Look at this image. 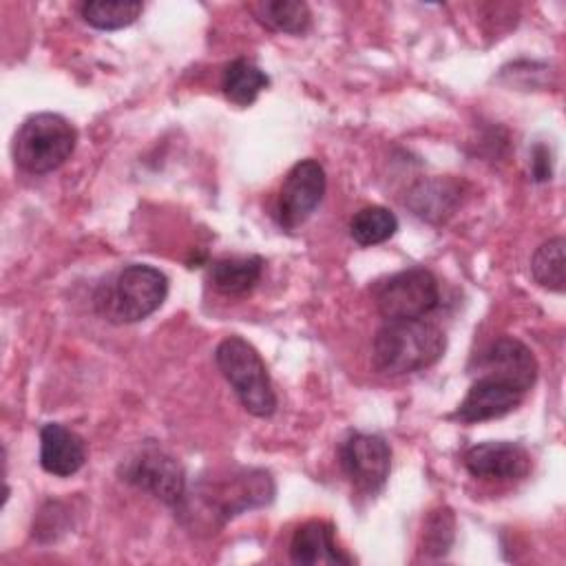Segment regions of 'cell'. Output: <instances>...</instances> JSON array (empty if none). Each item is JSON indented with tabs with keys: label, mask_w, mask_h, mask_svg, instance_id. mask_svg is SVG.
Segmentation results:
<instances>
[{
	"label": "cell",
	"mask_w": 566,
	"mask_h": 566,
	"mask_svg": "<svg viewBox=\"0 0 566 566\" xmlns=\"http://www.w3.org/2000/svg\"><path fill=\"white\" fill-rule=\"evenodd\" d=\"M268 84L265 71L245 57L232 60L221 75V91L237 106H250Z\"/></svg>",
	"instance_id": "cell-17"
},
{
	"label": "cell",
	"mask_w": 566,
	"mask_h": 566,
	"mask_svg": "<svg viewBox=\"0 0 566 566\" xmlns=\"http://www.w3.org/2000/svg\"><path fill=\"white\" fill-rule=\"evenodd\" d=\"M524 394L513 389L511 385L493 378V376H478L462 402L458 405L453 418L467 424L473 422H484V420H495L506 413H511L520 402Z\"/></svg>",
	"instance_id": "cell-12"
},
{
	"label": "cell",
	"mask_w": 566,
	"mask_h": 566,
	"mask_svg": "<svg viewBox=\"0 0 566 566\" xmlns=\"http://www.w3.org/2000/svg\"><path fill=\"white\" fill-rule=\"evenodd\" d=\"M460 195L462 188L458 181L449 179V177H433V179H422L418 181L409 195H407V206L409 210L429 221V223H440L447 217L453 214V210L460 203Z\"/></svg>",
	"instance_id": "cell-15"
},
{
	"label": "cell",
	"mask_w": 566,
	"mask_h": 566,
	"mask_svg": "<svg viewBox=\"0 0 566 566\" xmlns=\"http://www.w3.org/2000/svg\"><path fill=\"white\" fill-rule=\"evenodd\" d=\"M214 363L248 413L270 418L276 411V394L268 367L245 338H223L214 349Z\"/></svg>",
	"instance_id": "cell-3"
},
{
	"label": "cell",
	"mask_w": 566,
	"mask_h": 566,
	"mask_svg": "<svg viewBox=\"0 0 566 566\" xmlns=\"http://www.w3.org/2000/svg\"><path fill=\"white\" fill-rule=\"evenodd\" d=\"M396 230H398V217L385 206L360 208L349 221V234L363 248L391 239Z\"/></svg>",
	"instance_id": "cell-20"
},
{
	"label": "cell",
	"mask_w": 566,
	"mask_h": 566,
	"mask_svg": "<svg viewBox=\"0 0 566 566\" xmlns=\"http://www.w3.org/2000/svg\"><path fill=\"white\" fill-rule=\"evenodd\" d=\"M144 11L142 2L124 0H91L80 7V13L86 24L99 31H117L133 24Z\"/></svg>",
	"instance_id": "cell-21"
},
{
	"label": "cell",
	"mask_w": 566,
	"mask_h": 566,
	"mask_svg": "<svg viewBox=\"0 0 566 566\" xmlns=\"http://www.w3.org/2000/svg\"><path fill=\"white\" fill-rule=\"evenodd\" d=\"M531 166H533V179H535V181H546V179H551L553 170H551V155H548V148H546V146H542V144L535 146Z\"/></svg>",
	"instance_id": "cell-23"
},
{
	"label": "cell",
	"mask_w": 566,
	"mask_h": 566,
	"mask_svg": "<svg viewBox=\"0 0 566 566\" xmlns=\"http://www.w3.org/2000/svg\"><path fill=\"white\" fill-rule=\"evenodd\" d=\"M447 349L444 332L424 318L387 321L374 336L371 363L385 376H405L431 367Z\"/></svg>",
	"instance_id": "cell-1"
},
{
	"label": "cell",
	"mask_w": 566,
	"mask_h": 566,
	"mask_svg": "<svg viewBox=\"0 0 566 566\" xmlns=\"http://www.w3.org/2000/svg\"><path fill=\"white\" fill-rule=\"evenodd\" d=\"M77 130L60 113L29 115L13 137V159L31 175H46L60 168L75 150Z\"/></svg>",
	"instance_id": "cell-4"
},
{
	"label": "cell",
	"mask_w": 566,
	"mask_h": 566,
	"mask_svg": "<svg viewBox=\"0 0 566 566\" xmlns=\"http://www.w3.org/2000/svg\"><path fill=\"white\" fill-rule=\"evenodd\" d=\"M119 473L122 480L172 509H179L186 497V473L181 464L157 444H144L119 467Z\"/></svg>",
	"instance_id": "cell-7"
},
{
	"label": "cell",
	"mask_w": 566,
	"mask_h": 566,
	"mask_svg": "<svg viewBox=\"0 0 566 566\" xmlns=\"http://www.w3.org/2000/svg\"><path fill=\"white\" fill-rule=\"evenodd\" d=\"M464 469L478 480L513 482L522 480L531 471V455L517 442H482L473 444L464 453Z\"/></svg>",
	"instance_id": "cell-11"
},
{
	"label": "cell",
	"mask_w": 566,
	"mask_h": 566,
	"mask_svg": "<svg viewBox=\"0 0 566 566\" xmlns=\"http://www.w3.org/2000/svg\"><path fill=\"white\" fill-rule=\"evenodd\" d=\"M338 462L356 489L376 493L389 478L391 449L382 436L352 431L338 447Z\"/></svg>",
	"instance_id": "cell-9"
},
{
	"label": "cell",
	"mask_w": 566,
	"mask_h": 566,
	"mask_svg": "<svg viewBox=\"0 0 566 566\" xmlns=\"http://www.w3.org/2000/svg\"><path fill=\"white\" fill-rule=\"evenodd\" d=\"M263 274L261 256H230L219 259L210 265V283L223 294H245L250 292Z\"/></svg>",
	"instance_id": "cell-16"
},
{
	"label": "cell",
	"mask_w": 566,
	"mask_h": 566,
	"mask_svg": "<svg viewBox=\"0 0 566 566\" xmlns=\"http://www.w3.org/2000/svg\"><path fill=\"white\" fill-rule=\"evenodd\" d=\"M195 495L208 511H212L210 517L221 526L243 511L270 504L274 497V482L263 469H239L230 478L203 482Z\"/></svg>",
	"instance_id": "cell-5"
},
{
	"label": "cell",
	"mask_w": 566,
	"mask_h": 566,
	"mask_svg": "<svg viewBox=\"0 0 566 566\" xmlns=\"http://www.w3.org/2000/svg\"><path fill=\"white\" fill-rule=\"evenodd\" d=\"M566 241L564 237H553L544 241L531 259V274L535 283L551 292H564L566 285Z\"/></svg>",
	"instance_id": "cell-19"
},
{
	"label": "cell",
	"mask_w": 566,
	"mask_h": 566,
	"mask_svg": "<svg viewBox=\"0 0 566 566\" xmlns=\"http://www.w3.org/2000/svg\"><path fill=\"white\" fill-rule=\"evenodd\" d=\"M290 559L301 566L352 564V557L336 546L334 526L325 520L301 524L290 539Z\"/></svg>",
	"instance_id": "cell-14"
},
{
	"label": "cell",
	"mask_w": 566,
	"mask_h": 566,
	"mask_svg": "<svg viewBox=\"0 0 566 566\" xmlns=\"http://www.w3.org/2000/svg\"><path fill=\"white\" fill-rule=\"evenodd\" d=\"M327 188L325 170L316 159L296 161L279 190L274 217L276 223L285 230H294L310 219V214L321 203Z\"/></svg>",
	"instance_id": "cell-8"
},
{
	"label": "cell",
	"mask_w": 566,
	"mask_h": 566,
	"mask_svg": "<svg viewBox=\"0 0 566 566\" xmlns=\"http://www.w3.org/2000/svg\"><path fill=\"white\" fill-rule=\"evenodd\" d=\"M252 11L272 31L301 35L312 27V11L301 0H265L254 4Z\"/></svg>",
	"instance_id": "cell-18"
},
{
	"label": "cell",
	"mask_w": 566,
	"mask_h": 566,
	"mask_svg": "<svg viewBox=\"0 0 566 566\" xmlns=\"http://www.w3.org/2000/svg\"><path fill=\"white\" fill-rule=\"evenodd\" d=\"M374 301L385 321H413L424 318L436 310L440 290L429 270L409 268L378 281L374 287Z\"/></svg>",
	"instance_id": "cell-6"
},
{
	"label": "cell",
	"mask_w": 566,
	"mask_h": 566,
	"mask_svg": "<svg viewBox=\"0 0 566 566\" xmlns=\"http://www.w3.org/2000/svg\"><path fill=\"white\" fill-rule=\"evenodd\" d=\"M168 296V276L146 263L124 265L95 294V310L111 323H139Z\"/></svg>",
	"instance_id": "cell-2"
},
{
	"label": "cell",
	"mask_w": 566,
	"mask_h": 566,
	"mask_svg": "<svg viewBox=\"0 0 566 566\" xmlns=\"http://www.w3.org/2000/svg\"><path fill=\"white\" fill-rule=\"evenodd\" d=\"M478 367L522 394L535 385L539 371L533 352L513 336L495 338L478 358Z\"/></svg>",
	"instance_id": "cell-10"
},
{
	"label": "cell",
	"mask_w": 566,
	"mask_h": 566,
	"mask_svg": "<svg viewBox=\"0 0 566 566\" xmlns=\"http://www.w3.org/2000/svg\"><path fill=\"white\" fill-rule=\"evenodd\" d=\"M86 462L84 440L62 427L60 422H46L40 429V467L57 478L77 473Z\"/></svg>",
	"instance_id": "cell-13"
},
{
	"label": "cell",
	"mask_w": 566,
	"mask_h": 566,
	"mask_svg": "<svg viewBox=\"0 0 566 566\" xmlns=\"http://www.w3.org/2000/svg\"><path fill=\"white\" fill-rule=\"evenodd\" d=\"M453 528H455V522H453L451 509L442 506L438 511H431V515L424 522L422 551L433 557L447 555L453 544Z\"/></svg>",
	"instance_id": "cell-22"
}]
</instances>
